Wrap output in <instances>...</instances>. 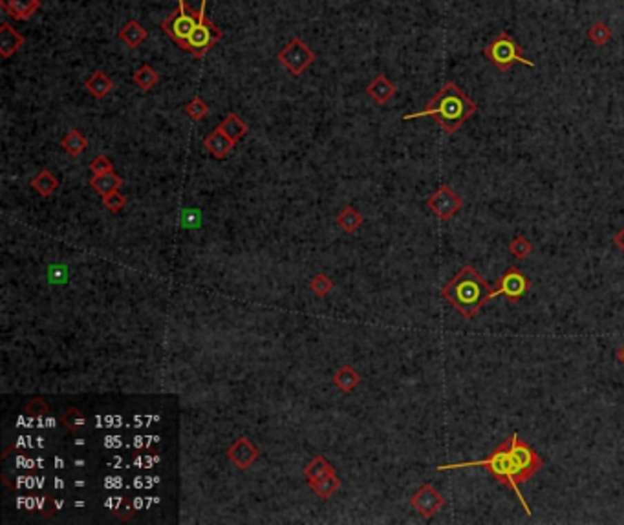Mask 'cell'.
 I'll list each match as a JSON object with an SVG mask.
<instances>
[{
    "label": "cell",
    "mask_w": 624,
    "mask_h": 525,
    "mask_svg": "<svg viewBox=\"0 0 624 525\" xmlns=\"http://www.w3.org/2000/svg\"><path fill=\"white\" fill-rule=\"evenodd\" d=\"M467 467H483L493 478H496L500 484L514 490L516 498L524 507L525 515L531 516V509L527 502H525L524 494L520 490L518 484L527 481L531 476L540 472L544 467V461L538 454L531 448L529 443L520 439L518 434H513L507 441L500 443L498 447L494 448L493 452L489 454L485 459L480 461H465V463H451V465H440L436 470H454V468H467Z\"/></svg>",
    "instance_id": "1"
},
{
    "label": "cell",
    "mask_w": 624,
    "mask_h": 525,
    "mask_svg": "<svg viewBox=\"0 0 624 525\" xmlns=\"http://www.w3.org/2000/svg\"><path fill=\"white\" fill-rule=\"evenodd\" d=\"M476 103L467 97L456 83H449L430 99L427 106L421 112L407 114L403 121L418 120V117H432L447 134H456L462 125H465L472 115L476 114Z\"/></svg>",
    "instance_id": "2"
},
{
    "label": "cell",
    "mask_w": 624,
    "mask_h": 525,
    "mask_svg": "<svg viewBox=\"0 0 624 525\" xmlns=\"http://www.w3.org/2000/svg\"><path fill=\"white\" fill-rule=\"evenodd\" d=\"M441 296L451 302L463 318H472L485 302L494 298V289L471 264H465L449 284L441 287Z\"/></svg>",
    "instance_id": "3"
},
{
    "label": "cell",
    "mask_w": 624,
    "mask_h": 525,
    "mask_svg": "<svg viewBox=\"0 0 624 525\" xmlns=\"http://www.w3.org/2000/svg\"><path fill=\"white\" fill-rule=\"evenodd\" d=\"M483 55L487 59L489 63H493L494 66L502 70V72H507L511 70V66L516 63H522L525 66L535 68V63L529 61V59L524 57V50L520 48V44H516L513 37L509 33L502 32L494 37L493 41L489 42L485 50H483Z\"/></svg>",
    "instance_id": "4"
},
{
    "label": "cell",
    "mask_w": 624,
    "mask_h": 525,
    "mask_svg": "<svg viewBox=\"0 0 624 525\" xmlns=\"http://www.w3.org/2000/svg\"><path fill=\"white\" fill-rule=\"evenodd\" d=\"M199 15L202 13H196V11L189 10L185 0H178V10L173 11L170 15L162 22V30L167 33L176 46H179L182 50L185 48L189 37L193 35V32L196 30L199 22Z\"/></svg>",
    "instance_id": "5"
},
{
    "label": "cell",
    "mask_w": 624,
    "mask_h": 525,
    "mask_svg": "<svg viewBox=\"0 0 624 525\" xmlns=\"http://www.w3.org/2000/svg\"><path fill=\"white\" fill-rule=\"evenodd\" d=\"M205 2H207V0H202V8H199V13H202V15H199L198 26H196V30L193 32V35L189 37V41H187V44H185L184 48L185 52L193 53L195 57H204L205 53L209 52V50H213L216 42L224 37L220 28L215 26V24L207 19V15H205Z\"/></svg>",
    "instance_id": "6"
},
{
    "label": "cell",
    "mask_w": 624,
    "mask_h": 525,
    "mask_svg": "<svg viewBox=\"0 0 624 525\" xmlns=\"http://www.w3.org/2000/svg\"><path fill=\"white\" fill-rule=\"evenodd\" d=\"M278 61L282 63V66L286 68L289 73L300 75L306 68L310 66V64H313L315 53L302 39L295 37V39H291V41L286 44L284 50L278 52Z\"/></svg>",
    "instance_id": "7"
},
{
    "label": "cell",
    "mask_w": 624,
    "mask_h": 525,
    "mask_svg": "<svg viewBox=\"0 0 624 525\" xmlns=\"http://www.w3.org/2000/svg\"><path fill=\"white\" fill-rule=\"evenodd\" d=\"M531 289V280L527 278V275H524L522 271L516 269L514 265H511L504 275L498 278V287L494 289V296H505L511 304H516L524 298Z\"/></svg>",
    "instance_id": "8"
},
{
    "label": "cell",
    "mask_w": 624,
    "mask_h": 525,
    "mask_svg": "<svg viewBox=\"0 0 624 525\" xmlns=\"http://www.w3.org/2000/svg\"><path fill=\"white\" fill-rule=\"evenodd\" d=\"M427 207H429L441 222H447V220H451L452 216L463 207V200L458 196L449 185H441V187L427 200Z\"/></svg>",
    "instance_id": "9"
},
{
    "label": "cell",
    "mask_w": 624,
    "mask_h": 525,
    "mask_svg": "<svg viewBox=\"0 0 624 525\" xmlns=\"http://www.w3.org/2000/svg\"><path fill=\"white\" fill-rule=\"evenodd\" d=\"M410 504H412V507H414L425 520H429V518H432V516L443 507L445 498L441 496L440 490L436 489L434 485L425 484L421 485L420 490L410 498Z\"/></svg>",
    "instance_id": "10"
},
{
    "label": "cell",
    "mask_w": 624,
    "mask_h": 525,
    "mask_svg": "<svg viewBox=\"0 0 624 525\" xmlns=\"http://www.w3.org/2000/svg\"><path fill=\"white\" fill-rule=\"evenodd\" d=\"M260 452H258V448L253 445L247 437H240V439H236L233 443L229 450H227V459L235 465L236 468H240V470H246L253 465V463L257 461Z\"/></svg>",
    "instance_id": "11"
},
{
    "label": "cell",
    "mask_w": 624,
    "mask_h": 525,
    "mask_svg": "<svg viewBox=\"0 0 624 525\" xmlns=\"http://www.w3.org/2000/svg\"><path fill=\"white\" fill-rule=\"evenodd\" d=\"M396 92H398V90H396V84H393L384 73H378L367 88V94L378 104L389 103L390 99L396 95Z\"/></svg>",
    "instance_id": "12"
},
{
    "label": "cell",
    "mask_w": 624,
    "mask_h": 525,
    "mask_svg": "<svg viewBox=\"0 0 624 525\" xmlns=\"http://www.w3.org/2000/svg\"><path fill=\"white\" fill-rule=\"evenodd\" d=\"M205 149L216 158V160H224V158L229 156V152L233 151V146H235V141L226 135L220 128H215V131L211 132L204 141Z\"/></svg>",
    "instance_id": "13"
},
{
    "label": "cell",
    "mask_w": 624,
    "mask_h": 525,
    "mask_svg": "<svg viewBox=\"0 0 624 525\" xmlns=\"http://www.w3.org/2000/svg\"><path fill=\"white\" fill-rule=\"evenodd\" d=\"M0 6L17 21H28L41 8V0H0Z\"/></svg>",
    "instance_id": "14"
},
{
    "label": "cell",
    "mask_w": 624,
    "mask_h": 525,
    "mask_svg": "<svg viewBox=\"0 0 624 525\" xmlns=\"http://www.w3.org/2000/svg\"><path fill=\"white\" fill-rule=\"evenodd\" d=\"M22 44H24V37L17 32L11 24L4 22L0 26V55L4 59L11 57Z\"/></svg>",
    "instance_id": "15"
},
{
    "label": "cell",
    "mask_w": 624,
    "mask_h": 525,
    "mask_svg": "<svg viewBox=\"0 0 624 525\" xmlns=\"http://www.w3.org/2000/svg\"><path fill=\"white\" fill-rule=\"evenodd\" d=\"M90 185L94 189L95 193L99 194L101 198H105L106 194L116 193L117 189L123 185V178L117 176L116 172H105V174H97L90 180Z\"/></svg>",
    "instance_id": "16"
},
{
    "label": "cell",
    "mask_w": 624,
    "mask_h": 525,
    "mask_svg": "<svg viewBox=\"0 0 624 525\" xmlns=\"http://www.w3.org/2000/svg\"><path fill=\"white\" fill-rule=\"evenodd\" d=\"M84 86H86V90H88L90 94L94 95L95 99H103L110 94L112 88H114V83H112V79L108 77L106 73L97 70V72H94L88 79H86Z\"/></svg>",
    "instance_id": "17"
},
{
    "label": "cell",
    "mask_w": 624,
    "mask_h": 525,
    "mask_svg": "<svg viewBox=\"0 0 624 525\" xmlns=\"http://www.w3.org/2000/svg\"><path fill=\"white\" fill-rule=\"evenodd\" d=\"M359 383H361V375L357 374L351 366H341V368L333 374V385H335L339 390L344 392V394H350V392L355 390L357 386H359Z\"/></svg>",
    "instance_id": "18"
},
{
    "label": "cell",
    "mask_w": 624,
    "mask_h": 525,
    "mask_svg": "<svg viewBox=\"0 0 624 525\" xmlns=\"http://www.w3.org/2000/svg\"><path fill=\"white\" fill-rule=\"evenodd\" d=\"M147 37H148L147 30H145L139 22L134 21V19L126 22L125 26L121 28V32H119V39L125 42L128 48H137L143 41H145V39H147Z\"/></svg>",
    "instance_id": "19"
},
{
    "label": "cell",
    "mask_w": 624,
    "mask_h": 525,
    "mask_svg": "<svg viewBox=\"0 0 624 525\" xmlns=\"http://www.w3.org/2000/svg\"><path fill=\"white\" fill-rule=\"evenodd\" d=\"M218 128H220V131L224 132L226 135H229V137H231V140L235 141V143H236V141H240L242 137H244V135L247 134V131H249V126H247V123L244 120H242V117L238 114H229V115H227L226 120L222 121Z\"/></svg>",
    "instance_id": "20"
},
{
    "label": "cell",
    "mask_w": 624,
    "mask_h": 525,
    "mask_svg": "<svg viewBox=\"0 0 624 525\" xmlns=\"http://www.w3.org/2000/svg\"><path fill=\"white\" fill-rule=\"evenodd\" d=\"M333 472H335V468L331 467V463L324 456H315L304 468V476L308 478V481H317Z\"/></svg>",
    "instance_id": "21"
},
{
    "label": "cell",
    "mask_w": 624,
    "mask_h": 525,
    "mask_svg": "<svg viewBox=\"0 0 624 525\" xmlns=\"http://www.w3.org/2000/svg\"><path fill=\"white\" fill-rule=\"evenodd\" d=\"M32 187L35 189L41 196L48 198V196H52V194L59 189V180L53 176L52 172L44 169V171H41L37 176L33 178Z\"/></svg>",
    "instance_id": "22"
},
{
    "label": "cell",
    "mask_w": 624,
    "mask_h": 525,
    "mask_svg": "<svg viewBox=\"0 0 624 525\" xmlns=\"http://www.w3.org/2000/svg\"><path fill=\"white\" fill-rule=\"evenodd\" d=\"M337 225L341 227L342 231H347V233H355L359 227L362 225V216L359 214L353 205H348L341 211V214L337 216Z\"/></svg>",
    "instance_id": "23"
},
{
    "label": "cell",
    "mask_w": 624,
    "mask_h": 525,
    "mask_svg": "<svg viewBox=\"0 0 624 525\" xmlns=\"http://www.w3.org/2000/svg\"><path fill=\"white\" fill-rule=\"evenodd\" d=\"M310 487L313 489V493L322 499H328L333 493H337V489L341 487V479L337 478V474H330L322 479H317V481H310Z\"/></svg>",
    "instance_id": "24"
},
{
    "label": "cell",
    "mask_w": 624,
    "mask_h": 525,
    "mask_svg": "<svg viewBox=\"0 0 624 525\" xmlns=\"http://www.w3.org/2000/svg\"><path fill=\"white\" fill-rule=\"evenodd\" d=\"M86 145H88V141H86V137H84L79 131H70L68 134L61 140V146L68 152L70 156L74 158L81 156L84 149H86Z\"/></svg>",
    "instance_id": "25"
},
{
    "label": "cell",
    "mask_w": 624,
    "mask_h": 525,
    "mask_svg": "<svg viewBox=\"0 0 624 525\" xmlns=\"http://www.w3.org/2000/svg\"><path fill=\"white\" fill-rule=\"evenodd\" d=\"M134 83L143 90V92H148V90L153 88L154 84L157 83V73L150 64H142V66L137 68L136 73H134Z\"/></svg>",
    "instance_id": "26"
},
{
    "label": "cell",
    "mask_w": 624,
    "mask_h": 525,
    "mask_svg": "<svg viewBox=\"0 0 624 525\" xmlns=\"http://www.w3.org/2000/svg\"><path fill=\"white\" fill-rule=\"evenodd\" d=\"M61 423H63L64 427L68 428L70 432H77V430H81V428L84 427V423H86V417H84V414L81 410H79V408L72 406V408H68V410H66V414H64V416L61 417Z\"/></svg>",
    "instance_id": "27"
},
{
    "label": "cell",
    "mask_w": 624,
    "mask_h": 525,
    "mask_svg": "<svg viewBox=\"0 0 624 525\" xmlns=\"http://www.w3.org/2000/svg\"><path fill=\"white\" fill-rule=\"evenodd\" d=\"M185 114L189 115L193 121H202L205 115L209 114V104L205 103L199 95H196V97L191 99L189 103H187V106H185Z\"/></svg>",
    "instance_id": "28"
},
{
    "label": "cell",
    "mask_w": 624,
    "mask_h": 525,
    "mask_svg": "<svg viewBox=\"0 0 624 525\" xmlns=\"http://www.w3.org/2000/svg\"><path fill=\"white\" fill-rule=\"evenodd\" d=\"M587 37H589V41H592L593 44L604 46V44L612 39V30H610L608 24H604V22H595V24L587 30Z\"/></svg>",
    "instance_id": "29"
},
{
    "label": "cell",
    "mask_w": 624,
    "mask_h": 525,
    "mask_svg": "<svg viewBox=\"0 0 624 525\" xmlns=\"http://www.w3.org/2000/svg\"><path fill=\"white\" fill-rule=\"evenodd\" d=\"M509 251H511V255L514 258H518V260H524L525 256H529V253L533 251V244H531L529 240L525 238V236H514L511 240V244H509Z\"/></svg>",
    "instance_id": "30"
},
{
    "label": "cell",
    "mask_w": 624,
    "mask_h": 525,
    "mask_svg": "<svg viewBox=\"0 0 624 525\" xmlns=\"http://www.w3.org/2000/svg\"><path fill=\"white\" fill-rule=\"evenodd\" d=\"M310 289L317 296H326L331 289H333V282L330 280V276H326L320 273V275H315L313 278H311Z\"/></svg>",
    "instance_id": "31"
},
{
    "label": "cell",
    "mask_w": 624,
    "mask_h": 525,
    "mask_svg": "<svg viewBox=\"0 0 624 525\" xmlns=\"http://www.w3.org/2000/svg\"><path fill=\"white\" fill-rule=\"evenodd\" d=\"M103 202H105L106 209H108L110 213L117 214V213H121V211H123V207L126 205V198L123 196V194H121L119 191H116V193L106 194V196L103 198Z\"/></svg>",
    "instance_id": "32"
},
{
    "label": "cell",
    "mask_w": 624,
    "mask_h": 525,
    "mask_svg": "<svg viewBox=\"0 0 624 525\" xmlns=\"http://www.w3.org/2000/svg\"><path fill=\"white\" fill-rule=\"evenodd\" d=\"M90 171H92L94 176H97V174H105V172L114 171V165H112V162L106 156H95L94 162L90 163Z\"/></svg>",
    "instance_id": "33"
},
{
    "label": "cell",
    "mask_w": 624,
    "mask_h": 525,
    "mask_svg": "<svg viewBox=\"0 0 624 525\" xmlns=\"http://www.w3.org/2000/svg\"><path fill=\"white\" fill-rule=\"evenodd\" d=\"M26 410L32 417H41L48 412V405L44 403V399H41V397H33V399L26 405Z\"/></svg>",
    "instance_id": "34"
},
{
    "label": "cell",
    "mask_w": 624,
    "mask_h": 525,
    "mask_svg": "<svg viewBox=\"0 0 624 525\" xmlns=\"http://www.w3.org/2000/svg\"><path fill=\"white\" fill-rule=\"evenodd\" d=\"M614 240H615V245H617V247H619V249L624 253V227L619 231V233L615 234Z\"/></svg>",
    "instance_id": "35"
},
{
    "label": "cell",
    "mask_w": 624,
    "mask_h": 525,
    "mask_svg": "<svg viewBox=\"0 0 624 525\" xmlns=\"http://www.w3.org/2000/svg\"><path fill=\"white\" fill-rule=\"evenodd\" d=\"M617 359L621 361V363L624 364V346H621L619 348V352H617Z\"/></svg>",
    "instance_id": "36"
}]
</instances>
